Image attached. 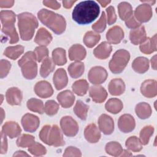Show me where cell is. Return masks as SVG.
<instances>
[{
	"label": "cell",
	"instance_id": "obj_51",
	"mask_svg": "<svg viewBox=\"0 0 157 157\" xmlns=\"http://www.w3.org/2000/svg\"><path fill=\"white\" fill-rule=\"evenodd\" d=\"M82 153L80 150L72 146L67 147L65 149L64 153H63V156H81Z\"/></svg>",
	"mask_w": 157,
	"mask_h": 157
},
{
	"label": "cell",
	"instance_id": "obj_55",
	"mask_svg": "<svg viewBox=\"0 0 157 157\" xmlns=\"http://www.w3.org/2000/svg\"><path fill=\"white\" fill-rule=\"evenodd\" d=\"M43 4L45 6L50 7L51 9H55V10L58 9L61 6L59 2H58L56 1H48V0L47 1V0H45V1H43Z\"/></svg>",
	"mask_w": 157,
	"mask_h": 157
},
{
	"label": "cell",
	"instance_id": "obj_26",
	"mask_svg": "<svg viewBox=\"0 0 157 157\" xmlns=\"http://www.w3.org/2000/svg\"><path fill=\"white\" fill-rule=\"evenodd\" d=\"M108 88L111 95L119 96L124 93L125 90V84L122 79L114 78L109 82Z\"/></svg>",
	"mask_w": 157,
	"mask_h": 157
},
{
	"label": "cell",
	"instance_id": "obj_16",
	"mask_svg": "<svg viewBox=\"0 0 157 157\" xmlns=\"http://www.w3.org/2000/svg\"><path fill=\"white\" fill-rule=\"evenodd\" d=\"M6 98L9 104L11 105H18L21 104L23 94L21 90L18 88L11 87L6 91Z\"/></svg>",
	"mask_w": 157,
	"mask_h": 157
},
{
	"label": "cell",
	"instance_id": "obj_48",
	"mask_svg": "<svg viewBox=\"0 0 157 157\" xmlns=\"http://www.w3.org/2000/svg\"><path fill=\"white\" fill-rule=\"evenodd\" d=\"M34 52L36 55V59L38 62L44 61L48 56V50L45 46L40 45L36 47Z\"/></svg>",
	"mask_w": 157,
	"mask_h": 157
},
{
	"label": "cell",
	"instance_id": "obj_45",
	"mask_svg": "<svg viewBox=\"0 0 157 157\" xmlns=\"http://www.w3.org/2000/svg\"><path fill=\"white\" fill-rule=\"evenodd\" d=\"M35 138L34 136L24 134L21 135L17 140L16 143L17 146L22 148H26L29 147L33 143H34L35 141Z\"/></svg>",
	"mask_w": 157,
	"mask_h": 157
},
{
	"label": "cell",
	"instance_id": "obj_1",
	"mask_svg": "<svg viewBox=\"0 0 157 157\" xmlns=\"http://www.w3.org/2000/svg\"><path fill=\"white\" fill-rule=\"evenodd\" d=\"M99 6L94 1H84L77 4L72 13V19L80 25L93 22L99 15Z\"/></svg>",
	"mask_w": 157,
	"mask_h": 157
},
{
	"label": "cell",
	"instance_id": "obj_59",
	"mask_svg": "<svg viewBox=\"0 0 157 157\" xmlns=\"http://www.w3.org/2000/svg\"><path fill=\"white\" fill-rule=\"evenodd\" d=\"M151 67L153 69H156V55H154L151 59Z\"/></svg>",
	"mask_w": 157,
	"mask_h": 157
},
{
	"label": "cell",
	"instance_id": "obj_61",
	"mask_svg": "<svg viewBox=\"0 0 157 157\" xmlns=\"http://www.w3.org/2000/svg\"><path fill=\"white\" fill-rule=\"evenodd\" d=\"M98 1L99 4H101V5L103 7H105L107 5H108V4H109L111 2L110 1Z\"/></svg>",
	"mask_w": 157,
	"mask_h": 157
},
{
	"label": "cell",
	"instance_id": "obj_17",
	"mask_svg": "<svg viewBox=\"0 0 157 157\" xmlns=\"http://www.w3.org/2000/svg\"><path fill=\"white\" fill-rule=\"evenodd\" d=\"M89 94L92 100L96 103L103 102L107 97V91L104 87L99 85L91 86Z\"/></svg>",
	"mask_w": 157,
	"mask_h": 157
},
{
	"label": "cell",
	"instance_id": "obj_23",
	"mask_svg": "<svg viewBox=\"0 0 157 157\" xmlns=\"http://www.w3.org/2000/svg\"><path fill=\"white\" fill-rule=\"evenodd\" d=\"M112 46L110 44L106 42H101L93 51L94 55L98 59H105L107 58L112 52Z\"/></svg>",
	"mask_w": 157,
	"mask_h": 157
},
{
	"label": "cell",
	"instance_id": "obj_54",
	"mask_svg": "<svg viewBox=\"0 0 157 157\" xmlns=\"http://www.w3.org/2000/svg\"><path fill=\"white\" fill-rule=\"evenodd\" d=\"M1 154H5L7 150V140L6 138V135L2 131L1 132Z\"/></svg>",
	"mask_w": 157,
	"mask_h": 157
},
{
	"label": "cell",
	"instance_id": "obj_60",
	"mask_svg": "<svg viewBox=\"0 0 157 157\" xmlns=\"http://www.w3.org/2000/svg\"><path fill=\"white\" fill-rule=\"evenodd\" d=\"M132 156V154L131 153V152L126 150H123L122 153L120 155V156Z\"/></svg>",
	"mask_w": 157,
	"mask_h": 157
},
{
	"label": "cell",
	"instance_id": "obj_42",
	"mask_svg": "<svg viewBox=\"0 0 157 157\" xmlns=\"http://www.w3.org/2000/svg\"><path fill=\"white\" fill-rule=\"evenodd\" d=\"M126 148L134 152L140 151L142 149V144L139 138L136 136L129 137L125 142Z\"/></svg>",
	"mask_w": 157,
	"mask_h": 157
},
{
	"label": "cell",
	"instance_id": "obj_21",
	"mask_svg": "<svg viewBox=\"0 0 157 157\" xmlns=\"http://www.w3.org/2000/svg\"><path fill=\"white\" fill-rule=\"evenodd\" d=\"M84 136L88 142L96 143L101 138V132L95 124L91 123L85 128Z\"/></svg>",
	"mask_w": 157,
	"mask_h": 157
},
{
	"label": "cell",
	"instance_id": "obj_3",
	"mask_svg": "<svg viewBox=\"0 0 157 157\" xmlns=\"http://www.w3.org/2000/svg\"><path fill=\"white\" fill-rule=\"evenodd\" d=\"M18 26L21 39L28 41L31 40L34 34L35 29L38 27V21L32 13L23 12L17 15Z\"/></svg>",
	"mask_w": 157,
	"mask_h": 157
},
{
	"label": "cell",
	"instance_id": "obj_19",
	"mask_svg": "<svg viewBox=\"0 0 157 157\" xmlns=\"http://www.w3.org/2000/svg\"><path fill=\"white\" fill-rule=\"evenodd\" d=\"M147 38L145 27L140 25L137 28L131 30L129 33V39L134 45L142 44Z\"/></svg>",
	"mask_w": 157,
	"mask_h": 157
},
{
	"label": "cell",
	"instance_id": "obj_36",
	"mask_svg": "<svg viewBox=\"0 0 157 157\" xmlns=\"http://www.w3.org/2000/svg\"><path fill=\"white\" fill-rule=\"evenodd\" d=\"M52 59L55 64L63 66L67 62L66 51L62 48H56L52 52Z\"/></svg>",
	"mask_w": 157,
	"mask_h": 157
},
{
	"label": "cell",
	"instance_id": "obj_9",
	"mask_svg": "<svg viewBox=\"0 0 157 157\" xmlns=\"http://www.w3.org/2000/svg\"><path fill=\"white\" fill-rule=\"evenodd\" d=\"M152 15L153 12L151 6L146 3L139 5L134 11V17L139 23L148 21L151 19Z\"/></svg>",
	"mask_w": 157,
	"mask_h": 157
},
{
	"label": "cell",
	"instance_id": "obj_10",
	"mask_svg": "<svg viewBox=\"0 0 157 157\" xmlns=\"http://www.w3.org/2000/svg\"><path fill=\"white\" fill-rule=\"evenodd\" d=\"M21 122L24 130L29 132L36 131L40 124L39 118L31 113L24 115L21 118Z\"/></svg>",
	"mask_w": 157,
	"mask_h": 157
},
{
	"label": "cell",
	"instance_id": "obj_50",
	"mask_svg": "<svg viewBox=\"0 0 157 157\" xmlns=\"http://www.w3.org/2000/svg\"><path fill=\"white\" fill-rule=\"evenodd\" d=\"M0 65H1V71H0L1 78H3L6 77L9 74V72L11 67V64L9 61L6 59H1Z\"/></svg>",
	"mask_w": 157,
	"mask_h": 157
},
{
	"label": "cell",
	"instance_id": "obj_5",
	"mask_svg": "<svg viewBox=\"0 0 157 157\" xmlns=\"http://www.w3.org/2000/svg\"><path fill=\"white\" fill-rule=\"evenodd\" d=\"M36 56L33 52H26L18 61V65L21 67L23 76L28 80L34 78L37 74Z\"/></svg>",
	"mask_w": 157,
	"mask_h": 157
},
{
	"label": "cell",
	"instance_id": "obj_63",
	"mask_svg": "<svg viewBox=\"0 0 157 157\" xmlns=\"http://www.w3.org/2000/svg\"><path fill=\"white\" fill-rule=\"evenodd\" d=\"M1 123L2 122V121H3V119H4V117H5V113H4V110L2 109V108H1Z\"/></svg>",
	"mask_w": 157,
	"mask_h": 157
},
{
	"label": "cell",
	"instance_id": "obj_4",
	"mask_svg": "<svg viewBox=\"0 0 157 157\" xmlns=\"http://www.w3.org/2000/svg\"><path fill=\"white\" fill-rule=\"evenodd\" d=\"M39 137L48 145L60 147L65 145L61 131L55 124L44 126L39 132Z\"/></svg>",
	"mask_w": 157,
	"mask_h": 157
},
{
	"label": "cell",
	"instance_id": "obj_41",
	"mask_svg": "<svg viewBox=\"0 0 157 157\" xmlns=\"http://www.w3.org/2000/svg\"><path fill=\"white\" fill-rule=\"evenodd\" d=\"M28 109L33 112L42 114L44 112L43 102L36 98H31L27 101Z\"/></svg>",
	"mask_w": 157,
	"mask_h": 157
},
{
	"label": "cell",
	"instance_id": "obj_12",
	"mask_svg": "<svg viewBox=\"0 0 157 157\" xmlns=\"http://www.w3.org/2000/svg\"><path fill=\"white\" fill-rule=\"evenodd\" d=\"M98 124L100 130L105 135L111 134L114 130L113 120L110 116L107 114H102L99 117Z\"/></svg>",
	"mask_w": 157,
	"mask_h": 157
},
{
	"label": "cell",
	"instance_id": "obj_57",
	"mask_svg": "<svg viewBox=\"0 0 157 157\" xmlns=\"http://www.w3.org/2000/svg\"><path fill=\"white\" fill-rule=\"evenodd\" d=\"M76 1H63V4L66 9H70Z\"/></svg>",
	"mask_w": 157,
	"mask_h": 157
},
{
	"label": "cell",
	"instance_id": "obj_58",
	"mask_svg": "<svg viewBox=\"0 0 157 157\" xmlns=\"http://www.w3.org/2000/svg\"><path fill=\"white\" fill-rule=\"evenodd\" d=\"M13 156H29V155H28L26 152L20 150V151H16L13 155Z\"/></svg>",
	"mask_w": 157,
	"mask_h": 157
},
{
	"label": "cell",
	"instance_id": "obj_2",
	"mask_svg": "<svg viewBox=\"0 0 157 157\" xmlns=\"http://www.w3.org/2000/svg\"><path fill=\"white\" fill-rule=\"evenodd\" d=\"M39 20L55 34L59 35L64 32L66 22L64 18L58 13L45 9L40 10L37 13Z\"/></svg>",
	"mask_w": 157,
	"mask_h": 157
},
{
	"label": "cell",
	"instance_id": "obj_30",
	"mask_svg": "<svg viewBox=\"0 0 157 157\" xmlns=\"http://www.w3.org/2000/svg\"><path fill=\"white\" fill-rule=\"evenodd\" d=\"M137 116L140 119H147L149 118L152 113L150 105L147 102H140L137 104L135 108Z\"/></svg>",
	"mask_w": 157,
	"mask_h": 157
},
{
	"label": "cell",
	"instance_id": "obj_8",
	"mask_svg": "<svg viewBox=\"0 0 157 157\" xmlns=\"http://www.w3.org/2000/svg\"><path fill=\"white\" fill-rule=\"evenodd\" d=\"M107 75V71L104 67L101 66H94L90 70L88 77L91 83L99 85L106 80Z\"/></svg>",
	"mask_w": 157,
	"mask_h": 157
},
{
	"label": "cell",
	"instance_id": "obj_20",
	"mask_svg": "<svg viewBox=\"0 0 157 157\" xmlns=\"http://www.w3.org/2000/svg\"><path fill=\"white\" fill-rule=\"evenodd\" d=\"M53 82L56 90H59L64 88L68 82L66 71L63 68L57 69L53 75Z\"/></svg>",
	"mask_w": 157,
	"mask_h": 157
},
{
	"label": "cell",
	"instance_id": "obj_46",
	"mask_svg": "<svg viewBox=\"0 0 157 157\" xmlns=\"http://www.w3.org/2000/svg\"><path fill=\"white\" fill-rule=\"evenodd\" d=\"M28 151L34 156H42L46 154L47 150L42 144L34 142L29 147H28Z\"/></svg>",
	"mask_w": 157,
	"mask_h": 157
},
{
	"label": "cell",
	"instance_id": "obj_52",
	"mask_svg": "<svg viewBox=\"0 0 157 157\" xmlns=\"http://www.w3.org/2000/svg\"><path fill=\"white\" fill-rule=\"evenodd\" d=\"M107 23L108 25H111L113 24L117 20V16L115 12V9L113 6H109L107 9Z\"/></svg>",
	"mask_w": 157,
	"mask_h": 157
},
{
	"label": "cell",
	"instance_id": "obj_56",
	"mask_svg": "<svg viewBox=\"0 0 157 157\" xmlns=\"http://www.w3.org/2000/svg\"><path fill=\"white\" fill-rule=\"evenodd\" d=\"M14 1L12 0H0V7L1 8H9L13 6Z\"/></svg>",
	"mask_w": 157,
	"mask_h": 157
},
{
	"label": "cell",
	"instance_id": "obj_53",
	"mask_svg": "<svg viewBox=\"0 0 157 157\" xmlns=\"http://www.w3.org/2000/svg\"><path fill=\"white\" fill-rule=\"evenodd\" d=\"M125 24L126 26L131 29H135L138 28L139 26H140V23L138 22L135 17L132 15H131L129 18H128L127 20H125Z\"/></svg>",
	"mask_w": 157,
	"mask_h": 157
},
{
	"label": "cell",
	"instance_id": "obj_40",
	"mask_svg": "<svg viewBox=\"0 0 157 157\" xmlns=\"http://www.w3.org/2000/svg\"><path fill=\"white\" fill-rule=\"evenodd\" d=\"M105 150L107 154L113 156H120L123 150L121 144L115 141L108 142L105 145Z\"/></svg>",
	"mask_w": 157,
	"mask_h": 157
},
{
	"label": "cell",
	"instance_id": "obj_49",
	"mask_svg": "<svg viewBox=\"0 0 157 157\" xmlns=\"http://www.w3.org/2000/svg\"><path fill=\"white\" fill-rule=\"evenodd\" d=\"M106 28V18L104 12H102L99 20L92 25L93 29L97 33L103 32Z\"/></svg>",
	"mask_w": 157,
	"mask_h": 157
},
{
	"label": "cell",
	"instance_id": "obj_13",
	"mask_svg": "<svg viewBox=\"0 0 157 157\" xmlns=\"http://www.w3.org/2000/svg\"><path fill=\"white\" fill-rule=\"evenodd\" d=\"M34 90L36 94L42 98L50 97L53 93V90L51 84L45 80H41L36 83Z\"/></svg>",
	"mask_w": 157,
	"mask_h": 157
},
{
	"label": "cell",
	"instance_id": "obj_14",
	"mask_svg": "<svg viewBox=\"0 0 157 157\" xmlns=\"http://www.w3.org/2000/svg\"><path fill=\"white\" fill-rule=\"evenodd\" d=\"M106 38L109 44H118L124 38V31L120 26H114L107 32Z\"/></svg>",
	"mask_w": 157,
	"mask_h": 157
},
{
	"label": "cell",
	"instance_id": "obj_47",
	"mask_svg": "<svg viewBox=\"0 0 157 157\" xmlns=\"http://www.w3.org/2000/svg\"><path fill=\"white\" fill-rule=\"evenodd\" d=\"M59 104L53 100L47 101L44 106V111L45 113L49 116L55 115L59 110Z\"/></svg>",
	"mask_w": 157,
	"mask_h": 157
},
{
	"label": "cell",
	"instance_id": "obj_6",
	"mask_svg": "<svg viewBox=\"0 0 157 157\" xmlns=\"http://www.w3.org/2000/svg\"><path fill=\"white\" fill-rule=\"evenodd\" d=\"M130 59L129 52L124 49H120L115 52L109 61V67L113 74H120L125 68Z\"/></svg>",
	"mask_w": 157,
	"mask_h": 157
},
{
	"label": "cell",
	"instance_id": "obj_29",
	"mask_svg": "<svg viewBox=\"0 0 157 157\" xmlns=\"http://www.w3.org/2000/svg\"><path fill=\"white\" fill-rule=\"evenodd\" d=\"M132 67L135 72L144 74L149 69V60L145 57H137L133 61Z\"/></svg>",
	"mask_w": 157,
	"mask_h": 157
},
{
	"label": "cell",
	"instance_id": "obj_22",
	"mask_svg": "<svg viewBox=\"0 0 157 157\" xmlns=\"http://www.w3.org/2000/svg\"><path fill=\"white\" fill-rule=\"evenodd\" d=\"M86 54L85 48L80 44H74L69 50V58L71 61H82L85 58Z\"/></svg>",
	"mask_w": 157,
	"mask_h": 157
},
{
	"label": "cell",
	"instance_id": "obj_33",
	"mask_svg": "<svg viewBox=\"0 0 157 157\" xmlns=\"http://www.w3.org/2000/svg\"><path fill=\"white\" fill-rule=\"evenodd\" d=\"M24 52V47L20 45H17L15 46H9L7 47L4 52V55L12 59H17Z\"/></svg>",
	"mask_w": 157,
	"mask_h": 157
},
{
	"label": "cell",
	"instance_id": "obj_18",
	"mask_svg": "<svg viewBox=\"0 0 157 157\" xmlns=\"http://www.w3.org/2000/svg\"><path fill=\"white\" fill-rule=\"evenodd\" d=\"M2 131L10 139L20 136L21 132V129L19 124L15 121H7L2 127Z\"/></svg>",
	"mask_w": 157,
	"mask_h": 157
},
{
	"label": "cell",
	"instance_id": "obj_28",
	"mask_svg": "<svg viewBox=\"0 0 157 157\" xmlns=\"http://www.w3.org/2000/svg\"><path fill=\"white\" fill-rule=\"evenodd\" d=\"M1 31L5 35L6 40L9 39L10 44H15L18 42L19 37L14 25H2Z\"/></svg>",
	"mask_w": 157,
	"mask_h": 157
},
{
	"label": "cell",
	"instance_id": "obj_34",
	"mask_svg": "<svg viewBox=\"0 0 157 157\" xmlns=\"http://www.w3.org/2000/svg\"><path fill=\"white\" fill-rule=\"evenodd\" d=\"M89 88V84L86 80L81 79L75 81L72 85V88L74 93L78 96L85 95Z\"/></svg>",
	"mask_w": 157,
	"mask_h": 157
},
{
	"label": "cell",
	"instance_id": "obj_62",
	"mask_svg": "<svg viewBox=\"0 0 157 157\" xmlns=\"http://www.w3.org/2000/svg\"><path fill=\"white\" fill-rule=\"evenodd\" d=\"M141 2H144V3H146V4H149V3H150V5H153L155 3V1H140ZM150 5V4H149Z\"/></svg>",
	"mask_w": 157,
	"mask_h": 157
},
{
	"label": "cell",
	"instance_id": "obj_31",
	"mask_svg": "<svg viewBox=\"0 0 157 157\" xmlns=\"http://www.w3.org/2000/svg\"><path fill=\"white\" fill-rule=\"evenodd\" d=\"M123 107V104L121 100L118 98H111L105 103V108L107 111L113 114L119 113Z\"/></svg>",
	"mask_w": 157,
	"mask_h": 157
},
{
	"label": "cell",
	"instance_id": "obj_43",
	"mask_svg": "<svg viewBox=\"0 0 157 157\" xmlns=\"http://www.w3.org/2000/svg\"><path fill=\"white\" fill-rule=\"evenodd\" d=\"M15 14L11 10H1L0 18L2 25H14L15 22Z\"/></svg>",
	"mask_w": 157,
	"mask_h": 157
},
{
	"label": "cell",
	"instance_id": "obj_25",
	"mask_svg": "<svg viewBox=\"0 0 157 157\" xmlns=\"http://www.w3.org/2000/svg\"><path fill=\"white\" fill-rule=\"evenodd\" d=\"M51 34L44 28H40L37 31L34 37V42L42 46H47L50 44L52 40Z\"/></svg>",
	"mask_w": 157,
	"mask_h": 157
},
{
	"label": "cell",
	"instance_id": "obj_44",
	"mask_svg": "<svg viewBox=\"0 0 157 157\" xmlns=\"http://www.w3.org/2000/svg\"><path fill=\"white\" fill-rule=\"evenodd\" d=\"M154 132V128L151 125H148L144 127L140 132V140L143 145H147L148 144L150 137L153 135Z\"/></svg>",
	"mask_w": 157,
	"mask_h": 157
},
{
	"label": "cell",
	"instance_id": "obj_37",
	"mask_svg": "<svg viewBox=\"0 0 157 157\" xmlns=\"http://www.w3.org/2000/svg\"><path fill=\"white\" fill-rule=\"evenodd\" d=\"M101 39V36L96 33L90 31L85 33L83 41L85 45L89 48L95 46Z\"/></svg>",
	"mask_w": 157,
	"mask_h": 157
},
{
	"label": "cell",
	"instance_id": "obj_7",
	"mask_svg": "<svg viewBox=\"0 0 157 157\" xmlns=\"http://www.w3.org/2000/svg\"><path fill=\"white\" fill-rule=\"evenodd\" d=\"M60 126L63 133L68 137L75 136L78 131L77 121L70 116H64L60 120Z\"/></svg>",
	"mask_w": 157,
	"mask_h": 157
},
{
	"label": "cell",
	"instance_id": "obj_11",
	"mask_svg": "<svg viewBox=\"0 0 157 157\" xmlns=\"http://www.w3.org/2000/svg\"><path fill=\"white\" fill-rule=\"evenodd\" d=\"M118 126L119 129L124 133H129L132 131L136 126L134 117L130 114H124L118 120Z\"/></svg>",
	"mask_w": 157,
	"mask_h": 157
},
{
	"label": "cell",
	"instance_id": "obj_15",
	"mask_svg": "<svg viewBox=\"0 0 157 157\" xmlns=\"http://www.w3.org/2000/svg\"><path fill=\"white\" fill-rule=\"evenodd\" d=\"M140 91L145 97L148 98L155 97L157 94L156 81L151 79L145 80L141 85Z\"/></svg>",
	"mask_w": 157,
	"mask_h": 157
},
{
	"label": "cell",
	"instance_id": "obj_24",
	"mask_svg": "<svg viewBox=\"0 0 157 157\" xmlns=\"http://www.w3.org/2000/svg\"><path fill=\"white\" fill-rule=\"evenodd\" d=\"M57 99L60 105L64 108L71 107L75 101V96L70 90H64L57 96Z\"/></svg>",
	"mask_w": 157,
	"mask_h": 157
},
{
	"label": "cell",
	"instance_id": "obj_39",
	"mask_svg": "<svg viewBox=\"0 0 157 157\" xmlns=\"http://www.w3.org/2000/svg\"><path fill=\"white\" fill-rule=\"evenodd\" d=\"M89 109V106L85 104L81 100L77 101L73 109V110L75 115L81 120H85L87 117V112Z\"/></svg>",
	"mask_w": 157,
	"mask_h": 157
},
{
	"label": "cell",
	"instance_id": "obj_27",
	"mask_svg": "<svg viewBox=\"0 0 157 157\" xmlns=\"http://www.w3.org/2000/svg\"><path fill=\"white\" fill-rule=\"evenodd\" d=\"M140 50L144 54L149 55L156 51V34L152 37H147L140 45Z\"/></svg>",
	"mask_w": 157,
	"mask_h": 157
},
{
	"label": "cell",
	"instance_id": "obj_35",
	"mask_svg": "<svg viewBox=\"0 0 157 157\" xmlns=\"http://www.w3.org/2000/svg\"><path fill=\"white\" fill-rule=\"evenodd\" d=\"M118 10L120 18L122 20H126L132 15V8L131 5L127 2H121L118 6Z\"/></svg>",
	"mask_w": 157,
	"mask_h": 157
},
{
	"label": "cell",
	"instance_id": "obj_32",
	"mask_svg": "<svg viewBox=\"0 0 157 157\" xmlns=\"http://www.w3.org/2000/svg\"><path fill=\"white\" fill-rule=\"evenodd\" d=\"M67 70L71 77L77 78L82 75L85 70V66L83 63L76 61L70 64Z\"/></svg>",
	"mask_w": 157,
	"mask_h": 157
},
{
	"label": "cell",
	"instance_id": "obj_38",
	"mask_svg": "<svg viewBox=\"0 0 157 157\" xmlns=\"http://www.w3.org/2000/svg\"><path fill=\"white\" fill-rule=\"evenodd\" d=\"M55 67V66L53 59L47 57L43 61L41 64L40 69V75L44 78L47 77L53 71Z\"/></svg>",
	"mask_w": 157,
	"mask_h": 157
}]
</instances>
